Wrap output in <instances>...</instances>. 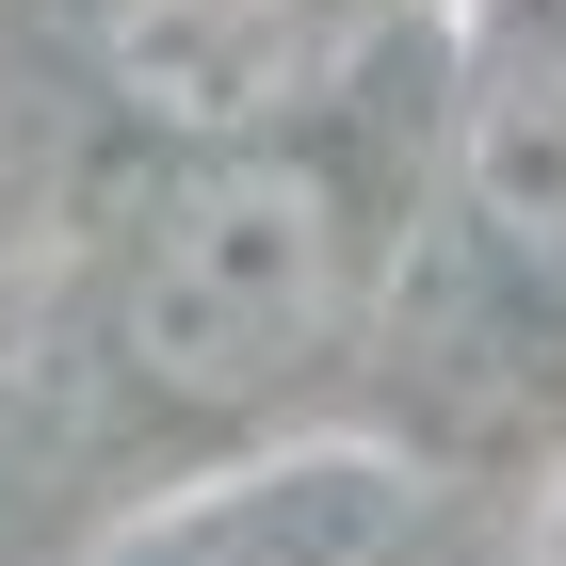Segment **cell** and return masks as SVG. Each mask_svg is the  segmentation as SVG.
I'll use <instances>...</instances> for the list:
<instances>
[{"mask_svg":"<svg viewBox=\"0 0 566 566\" xmlns=\"http://www.w3.org/2000/svg\"><path fill=\"white\" fill-rule=\"evenodd\" d=\"M389 324V163L356 97L243 146H146V178L82 227L65 275V389L114 453H243L292 437Z\"/></svg>","mask_w":566,"mask_h":566,"instance_id":"obj_1","label":"cell"},{"mask_svg":"<svg viewBox=\"0 0 566 566\" xmlns=\"http://www.w3.org/2000/svg\"><path fill=\"white\" fill-rule=\"evenodd\" d=\"M49 65L130 146H243L373 82V0H49Z\"/></svg>","mask_w":566,"mask_h":566,"instance_id":"obj_2","label":"cell"},{"mask_svg":"<svg viewBox=\"0 0 566 566\" xmlns=\"http://www.w3.org/2000/svg\"><path fill=\"white\" fill-rule=\"evenodd\" d=\"M82 566H453V485L405 453L243 437V453H195V485H163V502L130 485Z\"/></svg>","mask_w":566,"mask_h":566,"instance_id":"obj_3","label":"cell"},{"mask_svg":"<svg viewBox=\"0 0 566 566\" xmlns=\"http://www.w3.org/2000/svg\"><path fill=\"white\" fill-rule=\"evenodd\" d=\"M437 227L518 324H566V0H485L437 82Z\"/></svg>","mask_w":566,"mask_h":566,"instance_id":"obj_4","label":"cell"},{"mask_svg":"<svg viewBox=\"0 0 566 566\" xmlns=\"http://www.w3.org/2000/svg\"><path fill=\"white\" fill-rule=\"evenodd\" d=\"M114 502H130V453L82 421L65 373L0 389V566H82L114 534Z\"/></svg>","mask_w":566,"mask_h":566,"instance_id":"obj_5","label":"cell"},{"mask_svg":"<svg viewBox=\"0 0 566 566\" xmlns=\"http://www.w3.org/2000/svg\"><path fill=\"white\" fill-rule=\"evenodd\" d=\"M17 195H33V49L0 33V227H17Z\"/></svg>","mask_w":566,"mask_h":566,"instance_id":"obj_6","label":"cell"}]
</instances>
